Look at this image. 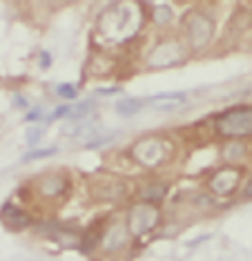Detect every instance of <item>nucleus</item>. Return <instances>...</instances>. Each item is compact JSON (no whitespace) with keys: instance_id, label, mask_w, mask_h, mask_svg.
Instances as JSON below:
<instances>
[{"instance_id":"obj_1","label":"nucleus","mask_w":252,"mask_h":261,"mask_svg":"<svg viewBox=\"0 0 252 261\" xmlns=\"http://www.w3.org/2000/svg\"><path fill=\"white\" fill-rule=\"evenodd\" d=\"M183 32L192 51H199L214 38V18L206 11L192 9L183 16Z\"/></svg>"},{"instance_id":"obj_2","label":"nucleus","mask_w":252,"mask_h":261,"mask_svg":"<svg viewBox=\"0 0 252 261\" xmlns=\"http://www.w3.org/2000/svg\"><path fill=\"white\" fill-rule=\"evenodd\" d=\"M214 127H217V134L232 141L252 136V108H232L223 112L217 116Z\"/></svg>"},{"instance_id":"obj_3","label":"nucleus","mask_w":252,"mask_h":261,"mask_svg":"<svg viewBox=\"0 0 252 261\" xmlns=\"http://www.w3.org/2000/svg\"><path fill=\"white\" fill-rule=\"evenodd\" d=\"M130 156L143 168H157V165L167 161L170 147H167V141L161 136H145V139H139L132 145Z\"/></svg>"},{"instance_id":"obj_4","label":"nucleus","mask_w":252,"mask_h":261,"mask_svg":"<svg viewBox=\"0 0 252 261\" xmlns=\"http://www.w3.org/2000/svg\"><path fill=\"white\" fill-rule=\"evenodd\" d=\"M159 223H161V210L152 203H143V201L132 205L128 212V219H125L130 234H134V237H143V234L152 232Z\"/></svg>"},{"instance_id":"obj_5","label":"nucleus","mask_w":252,"mask_h":261,"mask_svg":"<svg viewBox=\"0 0 252 261\" xmlns=\"http://www.w3.org/2000/svg\"><path fill=\"white\" fill-rule=\"evenodd\" d=\"M183 61H185V47L179 43V40L167 38L149 51L147 67L149 69H167V67H174V65H181Z\"/></svg>"},{"instance_id":"obj_6","label":"nucleus","mask_w":252,"mask_h":261,"mask_svg":"<svg viewBox=\"0 0 252 261\" xmlns=\"http://www.w3.org/2000/svg\"><path fill=\"white\" fill-rule=\"evenodd\" d=\"M239 183H241V170L221 168V170H217L212 176H210L208 188L212 190L214 194H219V197H228V194H232L239 188Z\"/></svg>"},{"instance_id":"obj_7","label":"nucleus","mask_w":252,"mask_h":261,"mask_svg":"<svg viewBox=\"0 0 252 261\" xmlns=\"http://www.w3.org/2000/svg\"><path fill=\"white\" fill-rule=\"evenodd\" d=\"M130 241V230L125 223H112L110 228L103 232V237H100V248L107 252H116L121 250V248L128 246Z\"/></svg>"},{"instance_id":"obj_8","label":"nucleus","mask_w":252,"mask_h":261,"mask_svg":"<svg viewBox=\"0 0 252 261\" xmlns=\"http://www.w3.org/2000/svg\"><path fill=\"white\" fill-rule=\"evenodd\" d=\"M36 190H38L40 197L45 199H56L61 197V194H65L69 190V179L65 174H45L43 179L38 181V186H36Z\"/></svg>"},{"instance_id":"obj_9","label":"nucleus","mask_w":252,"mask_h":261,"mask_svg":"<svg viewBox=\"0 0 252 261\" xmlns=\"http://www.w3.org/2000/svg\"><path fill=\"white\" fill-rule=\"evenodd\" d=\"M0 219H3V223L7 225L9 230H25L29 223H32V219H29L22 210H18V207H11V205H5L3 210H0Z\"/></svg>"},{"instance_id":"obj_10","label":"nucleus","mask_w":252,"mask_h":261,"mask_svg":"<svg viewBox=\"0 0 252 261\" xmlns=\"http://www.w3.org/2000/svg\"><path fill=\"white\" fill-rule=\"evenodd\" d=\"M167 194V183H161V181H154V183H147L139 190V199L143 203H152L157 205L159 201H163Z\"/></svg>"},{"instance_id":"obj_11","label":"nucleus","mask_w":252,"mask_h":261,"mask_svg":"<svg viewBox=\"0 0 252 261\" xmlns=\"http://www.w3.org/2000/svg\"><path fill=\"white\" fill-rule=\"evenodd\" d=\"M96 194H98L100 199H121L123 194H125V186L121 181H114V179H110V181H103V183H98L96 186Z\"/></svg>"},{"instance_id":"obj_12","label":"nucleus","mask_w":252,"mask_h":261,"mask_svg":"<svg viewBox=\"0 0 252 261\" xmlns=\"http://www.w3.org/2000/svg\"><path fill=\"white\" fill-rule=\"evenodd\" d=\"M149 11H152V20L157 22V25H170V22L174 20V11L167 3H149L147 5Z\"/></svg>"},{"instance_id":"obj_13","label":"nucleus","mask_w":252,"mask_h":261,"mask_svg":"<svg viewBox=\"0 0 252 261\" xmlns=\"http://www.w3.org/2000/svg\"><path fill=\"white\" fill-rule=\"evenodd\" d=\"M245 152L248 150H245V145L241 143V141H228V143L223 145V150H221V156H223L228 163H232V161L243 159Z\"/></svg>"},{"instance_id":"obj_14","label":"nucleus","mask_w":252,"mask_h":261,"mask_svg":"<svg viewBox=\"0 0 252 261\" xmlns=\"http://www.w3.org/2000/svg\"><path fill=\"white\" fill-rule=\"evenodd\" d=\"M143 105H145V100L141 98H125L121 103H116V112L121 116H134L136 112L143 110Z\"/></svg>"},{"instance_id":"obj_15","label":"nucleus","mask_w":252,"mask_h":261,"mask_svg":"<svg viewBox=\"0 0 252 261\" xmlns=\"http://www.w3.org/2000/svg\"><path fill=\"white\" fill-rule=\"evenodd\" d=\"M92 108H94L92 100H83V103L74 105V108H71V112H69L71 121H81V118H85V116L89 114V112H92Z\"/></svg>"},{"instance_id":"obj_16","label":"nucleus","mask_w":252,"mask_h":261,"mask_svg":"<svg viewBox=\"0 0 252 261\" xmlns=\"http://www.w3.org/2000/svg\"><path fill=\"white\" fill-rule=\"evenodd\" d=\"M79 90H76V85H71V83H61V85H56V96H61L63 100H74Z\"/></svg>"},{"instance_id":"obj_17","label":"nucleus","mask_w":252,"mask_h":261,"mask_svg":"<svg viewBox=\"0 0 252 261\" xmlns=\"http://www.w3.org/2000/svg\"><path fill=\"white\" fill-rule=\"evenodd\" d=\"M58 150L56 147H47V150H34L25 154V159H22V163H29V161H36V159H45V156H54Z\"/></svg>"},{"instance_id":"obj_18","label":"nucleus","mask_w":252,"mask_h":261,"mask_svg":"<svg viewBox=\"0 0 252 261\" xmlns=\"http://www.w3.org/2000/svg\"><path fill=\"white\" fill-rule=\"evenodd\" d=\"M40 139H43V127L34 125V127H29V129H27L25 141H27L29 145H38V143H40Z\"/></svg>"},{"instance_id":"obj_19","label":"nucleus","mask_w":252,"mask_h":261,"mask_svg":"<svg viewBox=\"0 0 252 261\" xmlns=\"http://www.w3.org/2000/svg\"><path fill=\"white\" fill-rule=\"evenodd\" d=\"M114 139V134H105V136H94V139H89L85 147L87 150H96V147H100V145H105V143H110V141Z\"/></svg>"},{"instance_id":"obj_20","label":"nucleus","mask_w":252,"mask_h":261,"mask_svg":"<svg viewBox=\"0 0 252 261\" xmlns=\"http://www.w3.org/2000/svg\"><path fill=\"white\" fill-rule=\"evenodd\" d=\"M152 100H174V103H179V100H185V94L183 92H163V94L152 96Z\"/></svg>"},{"instance_id":"obj_21","label":"nucleus","mask_w":252,"mask_h":261,"mask_svg":"<svg viewBox=\"0 0 252 261\" xmlns=\"http://www.w3.org/2000/svg\"><path fill=\"white\" fill-rule=\"evenodd\" d=\"M69 112H71L69 105H63V108H58V110H54V112H52L49 121H56V118H63L65 114H69Z\"/></svg>"},{"instance_id":"obj_22","label":"nucleus","mask_w":252,"mask_h":261,"mask_svg":"<svg viewBox=\"0 0 252 261\" xmlns=\"http://www.w3.org/2000/svg\"><path fill=\"white\" fill-rule=\"evenodd\" d=\"M14 105H16V108H18V110H27V108H29L27 98H25V96H18V94H16V96H14Z\"/></svg>"},{"instance_id":"obj_23","label":"nucleus","mask_w":252,"mask_h":261,"mask_svg":"<svg viewBox=\"0 0 252 261\" xmlns=\"http://www.w3.org/2000/svg\"><path fill=\"white\" fill-rule=\"evenodd\" d=\"M49 54H47V51H40V65H43V67L47 69V67H49Z\"/></svg>"},{"instance_id":"obj_24","label":"nucleus","mask_w":252,"mask_h":261,"mask_svg":"<svg viewBox=\"0 0 252 261\" xmlns=\"http://www.w3.org/2000/svg\"><path fill=\"white\" fill-rule=\"evenodd\" d=\"M243 197H245V199H252V179L245 183V188H243Z\"/></svg>"},{"instance_id":"obj_25","label":"nucleus","mask_w":252,"mask_h":261,"mask_svg":"<svg viewBox=\"0 0 252 261\" xmlns=\"http://www.w3.org/2000/svg\"><path fill=\"white\" fill-rule=\"evenodd\" d=\"M40 116V110H36V112H32V114L27 116V121H34V118H38Z\"/></svg>"}]
</instances>
